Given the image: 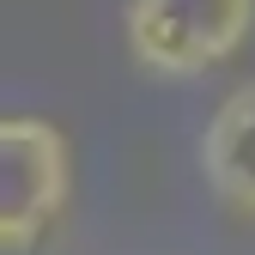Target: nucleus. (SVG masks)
Returning <instances> with one entry per match:
<instances>
[{
  "label": "nucleus",
  "mask_w": 255,
  "mask_h": 255,
  "mask_svg": "<svg viewBox=\"0 0 255 255\" xmlns=\"http://www.w3.org/2000/svg\"><path fill=\"white\" fill-rule=\"evenodd\" d=\"M73 195V152L67 134L43 116L0 122V249L30 255L43 231L67 213Z\"/></svg>",
  "instance_id": "nucleus-2"
},
{
  "label": "nucleus",
  "mask_w": 255,
  "mask_h": 255,
  "mask_svg": "<svg viewBox=\"0 0 255 255\" xmlns=\"http://www.w3.org/2000/svg\"><path fill=\"white\" fill-rule=\"evenodd\" d=\"M122 30L134 67L158 79H195L249 43L255 0H128Z\"/></svg>",
  "instance_id": "nucleus-1"
},
{
  "label": "nucleus",
  "mask_w": 255,
  "mask_h": 255,
  "mask_svg": "<svg viewBox=\"0 0 255 255\" xmlns=\"http://www.w3.org/2000/svg\"><path fill=\"white\" fill-rule=\"evenodd\" d=\"M201 176L231 213L255 219V79L225 91L201 134Z\"/></svg>",
  "instance_id": "nucleus-3"
}]
</instances>
